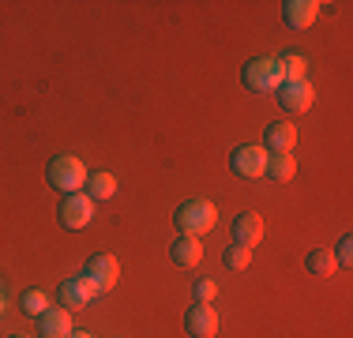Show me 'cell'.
<instances>
[{
    "label": "cell",
    "mask_w": 353,
    "mask_h": 338,
    "mask_svg": "<svg viewBox=\"0 0 353 338\" xmlns=\"http://www.w3.org/2000/svg\"><path fill=\"white\" fill-rule=\"evenodd\" d=\"M173 222H176V230H181V237H203V233L214 230L218 207H214L211 199H188V203H181V207H176Z\"/></svg>",
    "instance_id": "obj_1"
},
{
    "label": "cell",
    "mask_w": 353,
    "mask_h": 338,
    "mask_svg": "<svg viewBox=\"0 0 353 338\" xmlns=\"http://www.w3.org/2000/svg\"><path fill=\"white\" fill-rule=\"evenodd\" d=\"M241 79H245V87L252 95H271V90H279L285 83L282 61L279 57H256V61H248L241 68Z\"/></svg>",
    "instance_id": "obj_2"
},
{
    "label": "cell",
    "mask_w": 353,
    "mask_h": 338,
    "mask_svg": "<svg viewBox=\"0 0 353 338\" xmlns=\"http://www.w3.org/2000/svg\"><path fill=\"white\" fill-rule=\"evenodd\" d=\"M46 177H49V188L72 196V192H79L83 184H87V166H83L79 158H72V155H57V158H49Z\"/></svg>",
    "instance_id": "obj_3"
},
{
    "label": "cell",
    "mask_w": 353,
    "mask_h": 338,
    "mask_svg": "<svg viewBox=\"0 0 353 338\" xmlns=\"http://www.w3.org/2000/svg\"><path fill=\"white\" fill-rule=\"evenodd\" d=\"M83 282L90 286V293H109L117 286V278H121V264H117L113 256H105V252H98V256H90L87 264H83Z\"/></svg>",
    "instance_id": "obj_4"
},
{
    "label": "cell",
    "mask_w": 353,
    "mask_h": 338,
    "mask_svg": "<svg viewBox=\"0 0 353 338\" xmlns=\"http://www.w3.org/2000/svg\"><path fill=\"white\" fill-rule=\"evenodd\" d=\"M64 230H87L90 218H94V203H90L87 192H72V196L61 199V210H57Z\"/></svg>",
    "instance_id": "obj_5"
},
{
    "label": "cell",
    "mask_w": 353,
    "mask_h": 338,
    "mask_svg": "<svg viewBox=\"0 0 353 338\" xmlns=\"http://www.w3.org/2000/svg\"><path fill=\"white\" fill-rule=\"evenodd\" d=\"M274 95H279V106H282L290 117L308 113V109H312V101H316V90H312V83H308V79H301V83H282Z\"/></svg>",
    "instance_id": "obj_6"
},
{
    "label": "cell",
    "mask_w": 353,
    "mask_h": 338,
    "mask_svg": "<svg viewBox=\"0 0 353 338\" xmlns=\"http://www.w3.org/2000/svg\"><path fill=\"white\" fill-rule=\"evenodd\" d=\"M230 169L245 181H259L267 173V150L263 147H237L230 155Z\"/></svg>",
    "instance_id": "obj_7"
},
{
    "label": "cell",
    "mask_w": 353,
    "mask_h": 338,
    "mask_svg": "<svg viewBox=\"0 0 353 338\" xmlns=\"http://www.w3.org/2000/svg\"><path fill=\"white\" fill-rule=\"evenodd\" d=\"M184 331L192 338H214L218 335V312L211 304H192L188 316H184Z\"/></svg>",
    "instance_id": "obj_8"
},
{
    "label": "cell",
    "mask_w": 353,
    "mask_h": 338,
    "mask_svg": "<svg viewBox=\"0 0 353 338\" xmlns=\"http://www.w3.org/2000/svg\"><path fill=\"white\" fill-rule=\"evenodd\" d=\"M319 15V0H285L282 4V19L290 30H308Z\"/></svg>",
    "instance_id": "obj_9"
},
{
    "label": "cell",
    "mask_w": 353,
    "mask_h": 338,
    "mask_svg": "<svg viewBox=\"0 0 353 338\" xmlns=\"http://www.w3.org/2000/svg\"><path fill=\"white\" fill-rule=\"evenodd\" d=\"M293 143H297V128L285 121H271L263 128V150L267 155H290Z\"/></svg>",
    "instance_id": "obj_10"
},
{
    "label": "cell",
    "mask_w": 353,
    "mask_h": 338,
    "mask_svg": "<svg viewBox=\"0 0 353 338\" xmlns=\"http://www.w3.org/2000/svg\"><path fill=\"white\" fill-rule=\"evenodd\" d=\"M263 241V218L256 215V210H245V215L233 218V244H241V248H252V244Z\"/></svg>",
    "instance_id": "obj_11"
},
{
    "label": "cell",
    "mask_w": 353,
    "mask_h": 338,
    "mask_svg": "<svg viewBox=\"0 0 353 338\" xmlns=\"http://www.w3.org/2000/svg\"><path fill=\"white\" fill-rule=\"evenodd\" d=\"M72 335V312L68 308H46L38 316V338H68Z\"/></svg>",
    "instance_id": "obj_12"
},
{
    "label": "cell",
    "mask_w": 353,
    "mask_h": 338,
    "mask_svg": "<svg viewBox=\"0 0 353 338\" xmlns=\"http://www.w3.org/2000/svg\"><path fill=\"white\" fill-rule=\"evenodd\" d=\"M90 286L83 282V278H64L61 282V308H68V312H79V308H87L90 304Z\"/></svg>",
    "instance_id": "obj_13"
},
{
    "label": "cell",
    "mask_w": 353,
    "mask_h": 338,
    "mask_svg": "<svg viewBox=\"0 0 353 338\" xmlns=\"http://www.w3.org/2000/svg\"><path fill=\"white\" fill-rule=\"evenodd\" d=\"M170 259L176 267H196L199 259H203V244H199V237H176L170 244Z\"/></svg>",
    "instance_id": "obj_14"
},
{
    "label": "cell",
    "mask_w": 353,
    "mask_h": 338,
    "mask_svg": "<svg viewBox=\"0 0 353 338\" xmlns=\"http://www.w3.org/2000/svg\"><path fill=\"white\" fill-rule=\"evenodd\" d=\"M293 173H297V158L293 155H267V173L263 177H271L274 184H285V181H293Z\"/></svg>",
    "instance_id": "obj_15"
},
{
    "label": "cell",
    "mask_w": 353,
    "mask_h": 338,
    "mask_svg": "<svg viewBox=\"0 0 353 338\" xmlns=\"http://www.w3.org/2000/svg\"><path fill=\"white\" fill-rule=\"evenodd\" d=\"M305 270H308V275H316V278H331L334 270H339V264H334L331 248H312L305 256Z\"/></svg>",
    "instance_id": "obj_16"
},
{
    "label": "cell",
    "mask_w": 353,
    "mask_h": 338,
    "mask_svg": "<svg viewBox=\"0 0 353 338\" xmlns=\"http://www.w3.org/2000/svg\"><path fill=\"white\" fill-rule=\"evenodd\" d=\"M83 188H87L90 203H105V199H113V192H117V181H113V173H90Z\"/></svg>",
    "instance_id": "obj_17"
},
{
    "label": "cell",
    "mask_w": 353,
    "mask_h": 338,
    "mask_svg": "<svg viewBox=\"0 0 353 338\" xmlns=\"http://www.w3.org/2000/svg\"><path fill=\"white\" fill-rule=\"evenodd\" d=\"M282 61V75H285V83H301L308 75V57H301V53H285L279 57Z\"/></svg>",
    "instance_id": "obj_18"
},
{
    "label": "cell",
    "mask_w": 353,
    "mask_h": 338,
    "mask_svg": "<svg viewBox=\"0 0 353 338\" xmlns=\"http://www.w3.org/2000/svg\"><path fill=\"white\" fill-rule=\"evenodd\" d=\"M19 308L27 312V316H41V312L49 308V297L41 290H23V297H19Z\"/></svg>",
    "instance_id": "obj_19"
},
{
    "label": "cell",
    "mask_w": 353,
    "mask_h": 338,
    "mask_svg": "<svg viewBox=\"0 0 353 338\" xmlns=\"http://www.w3.org/2000/svg\"><path fill=\"white\" fill-rule=\"evenodd\" d=\"M222 264L230 270H245L252 264V248H241V244H230V248L222 252Z\"/></svg>",
    "instance_id": "obj_20"
},
{
    "label": "cell",
    "mask_w": 353,
    "mask_h": 338,
    "mask_svg": "<svg viewBox=\"0 0 353 338\" xmlns=\"http://www.w3.org/2000/svg\"><path fill=\"white\" fill-rule=\"evenodd\" d=\"M331 256H334V264H339V267H353V237L350 233L339 237V244H334Z\"/></svg>",
    "instance_id": "obj_21"
},
{
    "label": "cell",
    "mask_w": 353,
    "mask_h": 338,
    "mask_svg": "<svg viewBox=\"0 0 353 338\" xmlns=\"http://www.w3.org/2000/svg\"><path fill=\"white\" fill-rule=\"evenodd\" d=\"M192 293H196V304H214V297H218V286L211 282V278H199V282H196V290H192Z\"/></svg>",
    "instance_id": "obj_22"
},
{
    "label": "cell",
    "mask_w": 353,
    "mask_h": 338,
    "mask_svg": "<svg viewBox=\"0 0 353 338\" xmlns=\"http://www.w3.org/2000/svg\"><path fill=\"white\" fill-rule=\"evenodd\" d=\"M68 338H94V335H90V331H72Z\"/></svg>",
    "instance_id": "obj_23"
},
{
    "label": "cell",
    "mask_w": 353,
    "mask_h": 338,
    "mask_svg": "<svg viewBox=\"0 0 353 338\" xmlns=\"http://www.w3.org/2000/svg\"><path fill=\"white\" fill-rule=\"evenodd\" d=\"M12 338H30V335H12Z\"/></svg>",
    "instance_id": "obj_24"
},
{
    "label": "cell",
    "mask_w": 353,
    "mask_h": 338,
    "mask_svg": "<svg viewBox=\"0 0 353 338\" xmlns=\"http://www.w3.org/2000/svg\"><path fill=\"white\" fill-rule=\"evenodd\" d=\"M0 312H4V297H0Z\"/></svg>",
    "instance_id": "obj_25"
}]
</instances>
